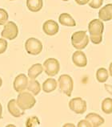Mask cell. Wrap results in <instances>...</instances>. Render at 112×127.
Returning a JSON list of instances; mask_svg holds the SVG:
<instances>
[{
	"mask_svg": "<svg viewBox=\"0 0 112 127\" xmlns=\"http://www.w3.org/2000/svg\"><path fill=\"white\" fill-rule=\"evenodd\" d=\"M39 125H40V121L38 118V117L36 116L29 117L25 122V126L27 127H35L38 126Z\"/></svg>",
	"mask_w": 112,
	"mask_h": 127,
	"instance_id": "22",
	"label": "cell"
},
{
	"mask_svg": "<svg viewBox=\"0 0 112 127\" xmlns=\"http://www.w3.org/2000/svg\"><path fill=\"white\" fill-rule=\"evenodd\" d=\"M75 1L78 5L83 6L86 4H88V2H90V0H75Z\"/></svg>",
	"mask_w": 112,
	"mask_h": 127,
	"instance_id": "27",
	"label": "cell"
},
{
	"mask_svg": "<svg viewBox=\"0 0 112 127\" xmlns=\"http://www.w3.org/2000/svg\"><path fill=\"white\" fill-rule=\"evenodd\" d=\"M62 1H64V2H67V1H69V0H62Z\"/></svg>",
	"mask_w": 112,
	"mask_h": 127,
	"instance_id": "33",
	"label": "cell"
},
{
	"mask_svg": "<svg viewBox=\"0 0 112 127\" xmlns=\"http://www.w3.org/2000/svg\"><path fill=\"white\" fill-rule=\"evenodd\" d=\"M58 82L54 78H48L43 82L42 85V89L43 92L46 93H50L51 92H54L57 89Z\"/></svg>",
	"mask_w": 112,
	"mask_h": 127,
	"instance_id": "16",
	"label": "cell"
},
{
	"mask_svg": "<svg viewBox=\"0 0 112 127\" xmlns=\"http://www.w3.org/2000/svg\"><path fill=\"white\" fill-rule=\"evenodd\" d=\"M42 67H43V71L46 74L51 77L57 75L60 70V64L55 58H48L42 64Z\"/></svg>",
	"mask_w": 112,
	"mask_h": 127,
	"instance_id": "5",
	"label": "cell"
},
{
	"mask_svg": "<svg viewBox=\"0 0 112 127\" xmlns=\"http://www.w3.org/2000/svg\"><path fill=\"white\" fill-rule=\"evenodd\" d=\"M72 61L75 66L78 68H84L87 65V58L86 54L81 50H77L72 56Z\"/></svg>",
	"mask_w": 112,
	"mask_h": 127,
	"instance_id": "11",
	"label": "cell"
},
{
	"mask_svg": "<svg viewBox=\"0 0 112 127\" xmlns=\"http://www.w3.org/2000/svg\"><path fill=\"white\" fill-rule=\"evenodd\" d=\"M43 72V67L41 64H35L28 69V77L30 79H36Z\"/></svg>",
	"mask_w": 112,
	"mask_h": 127,
	"instance_id": "17",
	"label": "cell"
},
{
	"mask_svg": "<svg viewBox=\"0 0 112 127\" xmlns=\"http://www.w3.org/2000/svg\"><path fill=\"white\" fill-rule=\"evenodd\" d=\"M90 39L87 34V32L79 31L73 33L71 35V43L72 46L77 50H83L87 48Z\"/></svg>",
	"mask_w": 112,
	"mask_h": 127,
	"instance_id": "3",
	"label": "cell"
},
{
	"mask_svg": "<svg viewBox=\"0 0 112 127\" xmlns=\"http://www.w3.org/2000/svg\"><path fill=\"white\" fill-rule=\"evenodd\" d=\"M27 6L30 11L38 12L43 6L42 0H27Z\"/></svg>",
	"mask_w": 112,
	"mask_h": 127,
	"instance_id": "18",
	"label": "cell"
},
{
	"mask_svg": "<svg viewBox=\"0 0 112 127\" xmlns=\"http://www.w3.org/2000/svg\"><path fill=\"white\" fill-rule=\"evenodd\" d=\"M27 89L34 96H37L41 91V85L39 84V82L36 81L35 79H30Z\"/></svg>",
	"mask_w": 112,
	"mask_h": 127,
	"instance_id": "19",
	"label": "cell"
},
{
	"mask_svg": "<svg viewBox=\"0 0 112 127\" xmlns=\"http://www.w3.org/2000/svg\"><path fill=\"white\" fill-rule=\"evenodd\" d=\"M8 43L4 39H0V55L3 54L7 49Z\"/></svg>",
	"mask_w": 112,
	"mask_h": 127,
	"instance_id": "25",
	"label": "cell"
},
{
	"mask_svg": "<svg viewBox=\"0 0 112 127\" xmlns=\"http://www.w3.org/2000/svg\"><path fill=\"white\" fill-rule=\"evenodd\" d=\"M98 18L102 21L107 22L112 19V4L109 3L103 6L98 11Z\"/></svg>",
	"mask_w": 112,
	"mask_h": 127,
	"instance_id": "13",
	"label": "cell"
},
{
	"mask_svg": "<svg viewBox=\"0 0 112 127\" xmlns=\"http://www.w3.org/2000/svg\"><path fill=\"white\" fill-rule=\"evenodd\" d=\"M9 15L5 9L0 8V25H4L7 22Z\"/></svg>",
	"mask_w": 112,
	"mask_h": 127,
	"instance_id": "23",
	"label": "cell"
},
{
	"mask_svg": "<svg viewBox=\"0 0 112 127\" xmlns=\"http://www.w3.org/2000/svg\"><path fill=\"white\" fill-rule=\"evenodd\" d=\"M9 1H15V0H9Z\"/></svg>",
	"mask_w": 112,
	"mask_h": 127,
	"instance_id": "34",
	"label": "cell"
},
{
	"mask_svg": "<svg viewBox=\"0 0 112 127\" xmlns=\"http://www.w3.org/2000/svg\"><path fill=\"white\" fill-rule=\"evenodd\" d=\"M108 77H109V72L105 68H100L97 70L96 72V79L98 82L105 83Z\"/></svg>",
	"mask_w": 112,
	"mask_h": 127,
	"instance_id": "20",
	"label": "cell"
},
{
	"mask_svg": "<svg viewBox=\"0 0 112 127\" xmlns=\"http://www.w3.org/2000/svg\"><path fill=\"white\" fill-rule=\"evenodd\" d=\"M67 126H72V127H74L75 126L74 124H72V123H67V124L63 125V127H67Z\"/></svg>",
	"mask_w": 112,
	"mask_h": 127,
	"instance_id": "31",
	"label": "cell"
},
{
	"mask_svg": "<svg viewBox=\"0 0 112 127\" xmlns=\"http://www.w3.org/2000/svg\"><path fill=\"white\" fill-rule=\"evenodd\" d=\"M16 101L19 108L25 111V110L32 109L35 106L36 100L31 93L29 91H22L19 93Z\"/></svg>",
	"mask_w": 112,
	"mask_h": 127,
	"instance_id": "2",
	"label": "cell"
},
{
	"mask_svg": "<svg viewBox=\"0 0 112 127\" xmlns=\"http://www.w3.org/2000/svg\"><path fill=\"white\" fill-rule=\"evenodd\" d=\"M69 108L77 114H83L87 111V101L81 97H75L69 101Z\"/></svg>",
	"mask_w": 112,
	"mask_h": 127,
	"instance_id": "8",
	"label": "cell"
},
{
	"mask_svg": "<svg viewBox=\"0 0 112 127\" xmlns=\"http://www.w3.org/2000/svg\"><path fill=\"white\" fill-rule=\"evenodd\" d=\"M101 109L103 112L106 114H111L112 113V98L107 97L102 101Z\"/></svg>",
	"mask_w": 112,
	"mask_h": 127,
	"instance_id": "21",
	"label": "cell"
},
{
	"mask_svg": "<svg viewBox=\"0 0 112 127\" xmlns=\"http://www.w3.org/2000/svg\"><path fill=\"white\" fill-rule=\"evenodd\" d=\"M87 120H88L89 122H91V124L92 126V127H98L101 126L102 125L104 124L105 120L103 118L98 114V113H90L86 116L85 118Z\"/></svg>",
	"mask_w": 112,
	"mask_h": 127,
	"instance_id": "14",
	"label": "cell"
},
{
	"mask_svg": "<svg viewBox=\"0 0 112 127\" xmlns=\"http://www.w3.org/2000/svg\"><path fill=\"white\" fill-rule=\"evenodd\" d=\"M109 75L112 76V61L110 64V66H109Z\"/></svg>",
	"mask_w": 112,
	"mask_h": 127,
	"instance_id": "29",
	"label": "cell"
},
{
	"mask_svg": "<svg viewBox=\"0 0 112 127\" xmlns=\"http://www.w3.org/2000/svg\"><path fill=\"white\" fill-rule=\"evenodd\" d=\"M2 106L0 103V119H2Z\"/></svg>",
	"mask_w": 112,
	"mask_h": 127,
	"instance_id": "30",
	"label": "cell"
},
{
	"mask_svg": "<svg viewBox=\"0 0 112 127\" xmlns=\"http://www.w3.org/2000/svg\"><path fill=\"white\" fill-rule=\"evenodd\" d=\"M103 0H90L88 2V5L90 7L93 9H98L103 6Z\"/></svg>",
	"mask_w": 112,
	"mask_h": 127,
	"instance_id": "24",
	"label": "cell"
},
{
	"mask_svg": "<svg viewBox=\"0 0 112 127\" xmlns=\"http://www.w3.org/2000/svg\"><path fill=\"white\" fill-rule=\"evenodd\" d=\"M42 31L47 35H55L59 31V26L57 22H55L53 19H49L44 22L42 24Z\"/></svg>",
	"mask_w": 112,
	"mask_h": 127,
	"instance_id": "10",
	"label": "cell"
},
{
	"mask_svg": "<svg viewBox=\"0 0 112 127\" xmlns=\"http://www.w3.org/2000/svg\"><path fill=\"white\" fill-rule=\"evenodd\" d=\"M58 22L60 24L67 27H75L76 22L73 17L68 13H62L58 17Z\"/></svg>",
	"mask_w": 112,
	"mask_h": 127,
	"instance_id": "15",
	"label": "cell"
},
{
	"mask_svg": "<svg viewBox=\"0 0 112 127\" xmlns=\"http://www.w3.org/2000/svg\"><path fill=\"white\" fill-rule=\"evenodd\" d=\"M58 82L60 91L67 96H71L74 88V81L71 76L68 74L61 75L58 80Z\"/></svg>",
	"mask_w": 112,
	"mask_h": 127,
	"instance_id": "4",
	"label": "cell"
},
{
	"mask_svg": "<svg viewBox=\"0 0 112 127\" xmlns=\"http://www.w3.org/2000/svg\"><path fill=\"white\" fill-rule=\"evenodd\" d=\"M78 127H92L91 122L88 121L87 119H83V120H81V121L78 122V125H77Z\"/></svg>",
	"mask_w": 112,
	"mask_h": 127,
	"instance_id": "26",
	"label": "cell"
},
{
	"mask_svg": "<svg viewBox=\"0 0 112 127\" xmlns=\"http://www.w3.org/2000/svg\"><path fill=\"white\" fill-rule=\"evenodd\" d=\"M2 85V80L1 77H0V88H1Z\"/></svg>",
	"mask_w": 112,
	"mask_h": 127,
	"instance_id": "32",
	"label": "cell"
},
{
	"mask_svg": "<svg viewBox=\"0 0 112 127\" xmlns=\"http://www.w3.org/2000/svg\"><path fill=\"white\" fill-rule=\"evenodd\" d=\"M88 32L90 33V40L94 44H99L103 41L104 23L101 19H93L88 24Z\"/></svg>",
	"mask_w": 112,
	"mask_h": 127,
	"instance_id": "1",
	"label": "cell"
},
{
	"mask_svg": "<svg viewBox=\"0 0 112 127\" xmlns=\"http://www.w3.org/2000/svg\"><path fill=\"white\" fill-rule=\"evenodd\" d=\"M25 49L28 54L37 56L42 51V43L36 38H29L25 42Z\"/></svg>",
	"mask_w": 112,
	"mask_h": 127,
	"instance_id": "7",
	"label": "cell"
},
{
	"mask_svg": "<svg viewBox=\"0 0 112 127\" xmlns=\"http://www.w3.org/2000/svg\"><path fill=\"white\" fill-rule=\"evenodd\" d=\"M105 88H106L107 91L110 93V94H112V86L110 85H105Z\"/></svg>",
	"mask_w": 112,
	"mask_h": 127,
	"instance_id": "28",
	"label": "cell"
},
{
	"mask_svg": "<svg viewBox=\"0 0 112 127\" xmlns=\"http://www.w3.org/2000/svg\"><path fill=\"white\" fill-rule=\"evenodd\" d=\"M7 109L10 114L15 118H20L24 114V110L21 109L15 99H11L7 104Z\"/></svg>",
	"mask_w": 112,
	"mask_h": 127,
	"instance_id": "12",
	"label": "cell"
},
{
	"mask_svg": "<svg viewBox=\"0 0 112 127\" xmlns=\"http://www.w3.org/2000/svg\"><path fill=\"white\" fill-rule=\"evenodd\" d=\"M19 35V28L15 23L13 21L6 22L4 24V28L1 32V35L2 38L13 40L15 38H17Z\"/></svg>",
	"mask_w": 112,
	"mask_h": 127,
	"instance_id": "6",
	"label": "cell"
},
{
	"mask_svg": "<svg viewBox=\"0 0 112 127\" xmlns=\"http://www.w3.org/2000/svg\"><path fill=\"white\" fill-rule=\"evenodd\" d=\"M28 76H26L24 73H20L15 77L14 83H13V87L14 89L17 93H21L25 91L28 85Z\"/></svg>",
	"mask_w": 112,
	"mask_h": 127,
	"instance_id": "9",
	"label": "cell"
}]
</instances>
